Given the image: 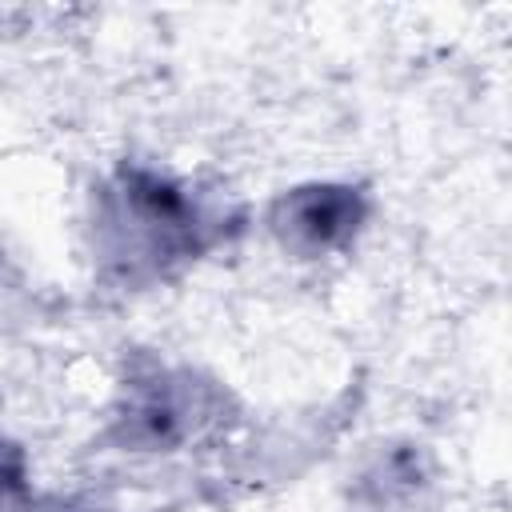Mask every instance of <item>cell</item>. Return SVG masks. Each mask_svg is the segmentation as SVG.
<instances>
[{"label": "cell", "mask_w": 512, "mask_h": 512, "mask_svg": "<svg viewBox=\"0 0 512 512\" xmlns=\"http://www.w3.org/2000/svg\"><path fill=\"white\" fill-rule=\"evenodd\" d=\"M92 232L96 256L136 284L204 252L216 220L188 180L148 164H124L96 192Z\"/></svg>", "instance_id": "obj_1"}, {"label": "cell", "mask_w": 512, "mask_h": 512, "mask_svg": "<svg viewBox=\"0 0 512 512\" xmlns=\"http://www.w3.org/2000/svg\"><path fill=\"white\" fill-rule=\"evenodd\" d=\"M24 492V456L0 444V508H8Z\"/></svg>", "instance_id": "obj_5"}, {"label": "cell", "mask_w": 512, "mask_h": 512, "mask_svg": "<svg viewBox=\"0 0 512 512\" xmlns=\"http://www.w3.org/2000/svg\"><path fill=\"white\" fill-rule=\"evenodd\" d=\"M428 484H432V476H428L424 452L416 444H404V448L380 452L368 464V472L356 484V496L364 500L368 512H404V508L420 504Z\"/></svg>", "instance_id": "obj_4"}, {"label": "cell", "mask_w": 512, "mask_h": 512, "mask_svg": "<svg viewBox=\"0 0 512 512\" xmlns=\"http://www.w3.org/2000/svg\"><path fill=\"white\" fill-rule=\"evenodd\" d=\"M368 220V196L356 184H304L272 204V232L296 256H328L348 248Z\"/></svg>", "instance_id": "obj_2"}, {"label": "cell", "mask_w": 512, "mask_h": 512, "mask_svg": "<svg viewBox=\"0 0 512 512\" xmlns=\"http://www.w3.org/2000/svg\"><path fill=\"white\" fill-rule=\"evenodd\" d=\"M196 396H204V388H196L188 376H172L160 372L152 380H136L128 388L124 412L116 416V424L124 428L128 444L140 448H172L180 440H188L200 424H208V408L196 404Z\"/></svg>", "instance_id": "obj_3"}]
</instances>
